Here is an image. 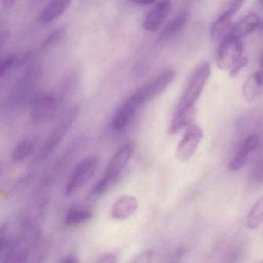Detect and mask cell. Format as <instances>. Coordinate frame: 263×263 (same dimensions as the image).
Wrapping results in <instances>:
<instances>
[{
  "label": "cell",
  "instance_id": "obj_1",
  "mask_svg": "<svg viewBox=\"0 0 263 263\" xmlns=\"http://www.w3.org/2000/svg\"><path fill=\"white\" fill-rule=\"evenodd\" d=\"M175 78V71L167 70L158 75L152 82L137 90L128 100L127 102L132 104L136 110L143 104L161 95Z\"/></svg>",
  "mask_w": 263,
  "mask_h": 263
},
{
  "label": "cell",
  "instance_id": "obj_2",
  "mask_svg": "<svg viewBox=\"0 0 263 263\" xmlns=\"http://www.w3.org/2000/svg\"><path fill=\"white\" fill-rule=\"evenodd\" d=\"M41 231L35 224H29L24 227L16 242L10 246L6 256L5 262H23L30 256L33 246L41 238Z\"/></svg>",
  "mask_w": 263,
  "mask_h": 263
},
{
  "label": "cell",
  "instance_id": "obj_3",
  "mask_svg": "<svg viewBox=\"0 0 263 263\" xmlns=\"http://www.w3.org/2000/svg\"><path fill=\"white\" fill-rule=\"evenodd\" d=\"M79 111V107L74 106L67 111L64 118H61V121L58 123L56 127L49 135L47 141L43 144L39 154L36 155V159H35L36 161L41 162L54 152L56 147L59 145L63 138L65 137L73 123L76 121Z\"/></svg>",
  "mask_w": 263,
  "mask_h": 263
},
{
  "label": "cell",
  "instance_id": "obj_4",
  "mask_svg": "<svg viewBox=\"0 0 263 263\" xmlns=\"http://www.w3.org/2000/svg\"><path fill=\"white\" fill-rule=\"evenodd\" d=\"M211 67L209 63L204 62L200 64L194 70L189 78L185 91L178 104L177 109L194 106L197 100L202 93L208 80L210 77Z\"/></svg>",
  "mask_w": 263,
  "mask_h": 263
},
{
  "label": "cell",
  "instance_id": "obj_5",
  "mask_svg": "<svg viewBox=\"0 0 263 263\" xmlns=\"http://www.w3.org/2000/svg\"><path fill=\"white\" fill-rule=\"evenodd\" d=\"M242 41L240 38L224 36L216 51V63L221 70H230L232 66L241 58L243 53Z\"/></svg>",
  "mask_w": 263,
  "mask_h": 263
},
{
  "label": "cell",
  "instance_id": "obj_6",
  "mask_svg": "<svg viewBox=\"0 0 263 263\" xmlns=\"http://www.w3.org/2000/svg\"><path fill=\"white\" fill-rule=\"evenodd\" d=\"M58 111V102L51 95H38L29 102L30 117L34 122L44 124L54 118Z\"/></svg>",
  "mask_w": 263,
  "mask_h": 263
},
{
  "label": "cell",
  "instance_id": "obj_7",
  "mask_svg": "<svg viewBox=\"0 0 263 263\" xmlns=\"http://www.w3.org/2000/svg\"><path fill=\"white\" fill-rule=\"evenodd\" d=\"M98 161L95 157H88L83 160L75 168L65 189V195L72 196L82 186L88 182L96 172Z\"/></svg>",
  "mask_w": 263,
  "mask_h": 263
},
{
  "label": "cell",
  "instance_id": "obj_8",
  "mask_svg": "<svg viewBox=\"0 0 263 263\" xmlns=\"http://www.w3.org/2000/svg\"><path fill=\"white\" fill-rule=\"evenodd\" d=\"M202 129L198 124H192L187 127L182 140L177 149V158L181 162L189 161L196 152L201 139Z\"/></svg>",
  "mask_w": 263,
  "mask_h": 263
},
{
  "label": "cell",
  "instance_id": "obj_9",
  "mask_svg": "<svg viewBox=\"0 0 263 263\" xmlns=\"http://www.w3.org/2000/svg\"><path fill=\"white\" fill-rule=\"evenodd\" d=\"M171 0H160L151 9L144 20L143 27L147 31L155 32L165 22L172 12Z\"/></svg>",
  "mask_w": 263,
  "mask_h": 263
},
{
  "label": "cell",
  "instance_id": "obj_10",
  "mask_svg": "<svg viewBox=\"0 0 263 263\" xmlns=\"http://www.w3.org/2000/svg\"><path fill=\"white\" fill-rule=\"evenodd\" d=\"M134 149H135V146L132 143H128L121 147L109 162L106 170L105 176H119V174L126 167L129 160L132 158Z\"/></svg>",
  "mask_w": 263,
  "mask_h": 263
},
{
  "label": "cell",
  "instance_id": "obj_11",
  "mask_svg": "<svg viewBox=\"0 0 263 263\" xmlns=\"http://www.w3.org/2000/svg\"><path fill=\"white\" fill-rule=\"evenodd\" d=\"M259 24L260 20L258 16L255 13H249L238 22L231 24L226 35L241 39L242 36H246L256 30L259 27Z\"/></svg>",
  "mask_w": 263,
  "mask_h": 263
},
{
  "label": "cell",
  "instance_id": "obj_12",
  "mask_svg": "<svg viewBox=\"0 0 263 263\" xmlns=\"http://www.w3.org/2000/svg\"><path fill=\"white\" fill-rule=\"evenodd\" d=\"M71 0H50L40 13V22L48 24L64 15L70 8Z\"/></svg>",
  "mask_w": 263,
  "mask_h": 263
},
{
  "label": "cell",
  "instance_id": "obj_13",
  "mask_svg": "<svg viewBox=\"0 0 263 263\" xmlns=\"http://www.w3.org/2000/svg\"><path fill=\"white\" fill-rule=\"evenodd\" d=\"M138 200L132 195H123L114 205L111 211L112 218L124 220L132 216L138 209Z\"/></svg>",
  "mask_w": 263,
  "mask_h": 263
},
{
  "label": "cell",
  "instance_id": "obj_14",
  "mask_svg": "<svg viewBox=\"0 0 263 263\" xmlns=\"http://www.w3.org/2000/svg\"><path fill=\"white\" fill-rule=\"evenodd\" d=\"M189 19V12L183 10L164 27L158 37V42L163 44L176 36L184 28Z\"/></svg>",
  "mask_w": 263,
  "mask_h": 263
},
{
  "label": "cell",
  "instance_id": "obj_15",
  "mask_svg": "<svg viewBox=\"0 0 263 263\" xmlns=\"http://www.w3.org/2000/svg\"><path fill=\"white\" fill-rule=\"evenodd\" d=\"M195 110L194 106L176 109L175 116L169 127V134L175 135L181 132L184 127L190 125L195 119Z\"/></svg>",
  "mask_w": 263,
  "mask_h": 263
},
{
  "label": "cell",
  "instance_id": "obj_16",
  "mask_svg": "<svg viewBox=\"0 0 263 263\" xmlns=\"http://www.w3.org/2000/svg\"><path fill=\"white\" fill-rule=\"evenodd\" d=\"M262 90V72H256L248 78L243 86V95L248 101H254Z\"/></svg>",
  "mask_w": 263,
  "mask_h": 263
},
{
  "label": "cell",
  "instance_id": "obj_17",
  "mask_svg": "<svg viewBox=\"0 0 263 263\" xmlns=\"http://www.w3.org/2000/svg\"><path fill=\"white\" fill-rule=\"evenodd\" d=\"M93 218V212L85 207L71 208L65 217V224L68 226H76L84 224Z\"/></svg>",
  "mask_w": 263,
  "mask_h": 263
},
{
  "label": "cell",
  "instance_id": "obj_18",
  "mask_svg": "<svg viewBox=\"0 0 263 263\" xmlns=\"http://www.w3.org/2000/svg\"><path fill=\"white\" fill-rule=\"evenodd\" d=\"M136 110L130 104L126 102L114 115L112 119L114 130L116 132L123 130L130 122Z\"/></svg>",
  "mask_w": 263,
  "mask_h": 263
},
{
  "label": "cell",
  "instance_id": "obj_19",
  "mask_svg": "<svg viewBox=\"0 0 263 263\" xmlns=\"http://www.w3.org/2000/svg\"><path fill=\"white\" fill-rule=\"evenodd\" d=\"M118 177H107L104 175L102 179L100 180L90 191L88 195V200L91 201H96L105 194L114 184L117 182Z\"/></svg>",
  "mask_w": 263,
  "mask_h": 263
},
{
  "label": "cell",
  "instance_id": "obj_20",
  "mask_svg": "<svg viewBox=\"0 0 263 263\" xmlns=\"http://www.w3.org/2000/svg\"><path fill=\"white\" fill-rule=\"evenodd\" d=\"M67 30H68V27L64 26L50 33L41 44V51H50V50L54 48L56 45H58V44H59L64 39V36L67 34Z\"/></svg>",
  "mask_w": 263,
  "mask_h": 263
},
{
  "label": "cell",
  "instance_id": "obj_21",
  "mask_svg": "<svg viewBox=\"0 0 263 263\" xmlns=\"http://www.w3.org/2000/svg\"><path fill=\"white\" fill-rule=\"evenodd\" d=\"M263 221V198H260L248 215L247 226L249 229H255L261 226Z\"/></svg>",
  "mask_w": 263,
  "mask_h": 263
},
{
  "label": "cell",
  "instance_id": "obj_22",
  "mask_svg": "<svg viewBox=\"0 0 263 263\" xmlns=\"http://www.w3.org/2000/svg\"><path fill=\"white\" fill-rule=\"evenodd\" d=\"M35 143L33 140L24 139L20 141L13 152V159L21 161L27 158L33 152Z\"/></svg>",
  "mask_w": 263,
  "mask_h": 263
},
{
  "label": "cell",
  "instance_id": "obj_23",
  "mask_svg": "<svg viewBox=\"0 0 263 263\" xmlns=\"http://www.w3.org/2000/svg\"><path fill=\"white\" fill-rule=\"evenodd\" d=\"M246 1V0H230L227 10L224 11L219 17L223 21L231 24L232 18L241 10Z\"/></svg>",
  "mask_w": 263,
  "mask_h": 263
},
{
  "label": "cell",
  "instance_id": "obj_24",
  "mask_svg": "<svg viewBox=\"0 0 263 263\" xmlns=\"http://www.w3.org/2000/svg\"><path fill=\"white\" fill-rule=\"evenodd\" d=\"M251 153L252 152L241 147V150L238 152L233 161L229 164L228 168L230 171L239 170L247 164Z\"/></svg>",
  "mask_w": 263,
  "mask_h": 263
},
{
  "label": "cell",
  "instance_id": "obj_25",
  "mask_svg": "<svg viewBox=\"0 0 263 263\" xmlns=\"http://www.w3.org/2000/svg\"><path fill=\"white\" fill-rule=\"evenodd\" d=\"M7 231L8 226H0V257L4 256V258L7 256L12 245L7 236Z\"/></svg>",
  "mask_w": 263,
  "mask_h": 263
},
{
  "label": "cell",
  "instance_id": "obj_26",
  "mask_svg": "<svg viewBox=\"0 0 263 263\" xmlns=\"http://www.w3.org/2000/svg\"><path fill=\"white\" fill-rule=\"evenodd\" d=\"M259 136L257 134L249 135L246 140H245L244 144H243V148L246 149L249 152H252L256 150L259 144Z\"/></svg>",
  "mask_w": 263,
  "mask_h": 263
},
{
  "label": "cell",
  "instance_id": "obj_27",
  "mask_svg": "<svg viewBox=\"0 0 263 263\" xmlns=\"http://www.w3.org/2000/svg\"><path fill=\"white\" fill-rule=\"evenodd\" d=\"M248 63H249V58L247 57H243V58H240L233 66L232 68L230 69V76L232 78H235V77L239 75L240 72L247 66Z\"/></svg>",
  "mask_w": 263,
  "mask_h": 263
},
{
  "label": "cell",
  "instance_id": "obj_28",
  "mask_svg": "<svg viewBox=\"0 0 263 263\" xmlns=\"http://www.w3.org/2000/svg\"><path fill=\"white\" fill-rule=\"evenodd\" d=\"M18 59L16 57L11 56L10 58L0 62V79L6 74L7 71L13 67L14 64H17Z\"/></svg>",
  "mask_w": 263,
  "mask_h": 263
},
{
  "label": "cell",
  "instance_id": "obj_29",
  "mask_svg": "<svg viewBox=\"0 0 263 263\" xmlns=\"http://www.w3.org/2000/svg\"><path fill=\"white\" fill-rule=\"evenodd\" d=\"M33 175H28L27 176H24L17 184L15 185V187H13V193H18L19 191L24 190L25 187H27V186L30 184V183L33 181Z\"/></svg>",
  "mask_w": 263,
  "mask_h": 263
},
{
  "label": "cell",
  "instance_id": "obj_30",
  "mask_svg": "<svg viewBox=\"0 0 263 263\" xmlns=\"http://www.w3.org/2000/svg\"><path fill=\"white\" fill-rule=\"evenodd\" d=\"M152 258V252L151 251H145L141 252L139 255L136 257L134 262L135 263H148Z\"/></svg>",
  "mask_w": 263,
  "mask_h": 263
},
{
  "label": "cell",
  "instance_id": "obj_31",
  "mask_svg": "<svg viewBox=\"0 0 263 263\" xmlns=\"http://www.w3.org/2000/svg\"><path fill=\"white\" fill-rule=\"evenodd\" d=\"M96 261L99 263H115L116 261V256L113 254H107L100 257Z\"/></svg>",
  "mask_w": 263,
  "mask_h": 263
},
{
  "label": "cell",
  "instance_id": "obj_32",
  "mask_svg": "<svg viewBox=\"0 0 263 263\" xmlns=\"http://www.w3.org/2000/svg\"><path fill=\"white\" fill-rule=\"evenodd\" d=\"M19 0H2V5L5 10H10L13 8Z\"/></svg>",
  "mask_w": 263,
  "mask_h": 263
},
{
  "label": "cell",
  "instance_id": "obj_33",
  "mask_svg": "<svg viewBox=\"0 0 263 263\" xmlns=\"http://www.w3.org/2000/svg\"><path fill=\"white\" fill-rule=\"evenodd\" d=\"M156 0H132V2L138 4V5H148L153 4Z\"/></svg>",
  "mask_w": 263,
  "mask_h": 263
},
{
  "label": "cell",
  "instance_id": "obj_34",
  "mask_svg": "<svg viewBox=\"0 0 263 263\" xmlns=\"http://www.w3.org/2000/svg\"><path fill=\"white\" fill-rule=\"evenodd\" d=\"M78 260L77 259L76 257L73 255H70V256L66 257L64 259L61 260V262L64 263H76L78 262Z\"/></svg>",
  "mask_w": 263,
  "mask_h": 263
},
{
  "label": "cell",
  "instance_id": "obj_35",
  "mask_svg": "<svg viewBox=\"0 0 263 263\" xmlns=\"http://www.w3.org/2000/svg\"><path fill=\"white\" fill-rule=\"evenodd\" d=\"M8 37L9 35L7 32L3 33L2 34H0V50L2 49L3 46L4 45V44L6 43V41H7V38Z\"/></svg>",
  "mask_w": 263,
  "mask_h": 263
},
{
  "label": "cell",
  "instance_id": "obj_36",
  "mask_svg": "<svg viewBox=\"0 0 263 263\" xmlns=\"http://www.w3.org/2000/svg\"><path fill=\"white\" fill-rule=\"evenodd\" d=\"M130 1H132V0H130Z\"/></svg>",
  "mask_w": 263,
  "mask_h": 263
}]
</instances>
